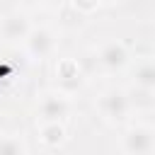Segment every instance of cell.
<instances>
[{"mask_svg":"<svg viewBox=\"0 0 155 155\" xmlns=\"http://www.w3.org/2000/svg\"><path fill=\"white\" fill-rule=\"evenodd\" d=\"M99 111L107 121L111 124H121L126 121V116L131 114V102H128V94L124 90H107L102 97H99Z\"/></svg>","mask_w":155,"mask_h":155,"instance_id":"cell-1","label":"cell"},{"mask_svg":"<svg viewBox=\"0 0 155 155\" xmlns=\"http://www.w3.org/2000/svg\"><path fill=\"white\" fill-rule=\"evenodd\" d=\"M39 119L41 124H61L70 114V102L61 92H46L39 99Z\"/></svg>","mask_w":155,"mask_h":155,"instance_id":"cell-2","label":"cell"},{"mask_svg":"<svg viewBox=\"0 0 155 155\" xmlns=\"http://www.w3.org/2000/svg\"><path fill=\"white\" fill-rule=\"evenodd\" d=\"M121 148L126 155H150L153 153V128L131 126L121 138Z\"/></svg>","mask_w":155,"mask_h":155,"instance_id":"cell-3","label":"cell"},{"mask_svg":"<svg viewBox=\"0 0 155 155\" xmlns=\"http://www.w3.org/2000/svg\"><path fill=\"white\" fill-rule=\"evenodd\" d=\"M128 48L121 44V41H107V44H102L99 46V51H97V61H99V65L107 70V73H119V70H124L126 65H128Z\"/></svg>","mask_w":155,"mask_h":155,"instance_id":"cell-4","label":"cell"},{"mask_svg":"<svg viewBox=\"0 0 155 155\" xmlns=\"http://www.w3.org/2000/svg\"><path fill=\"white\" fill-rule=\"evenodd\" d=\"M24 44H27V51L34 58H46L56 46V36H53L51 29L39 27V29H29V34L24 36Z\"/></svg>","mask_w":155,"mask_h":155,"instance_id":"cell-5","label":"cell"},{"mask_svg":"<svg viewBox=\"0 0 155 155\" xmlns=\"http://www.w3.org/2000/svg\"><path fill=\"white\" fill-rule=\"evenodd\" d=\"M29 22L24 15H7L2 17L0 22V34L7 39V41H24V36L29 34Z\"/></svg>","mask_w":155,"mask_h":155,"instance_id":"cell-6","label":"cell"},{"mask_svg":"<svg viewBox=\"0 0 155 155\" xmlns=\"http://www.w3.org/2000/svg\"><path fill=\"white\" fill-rule=\"evenodd\" d=\"M133 87L140 90H155V65L150 61H143L140 65H136L133 73Z\"/></svg>","mask_w":155,"mask_h":155,"instance_id":"cell-7","label":"cell"},{"mask_svg":"<svg viewBox=\"0 0 155 155\" xmlns=\"http://www.w3.org/2000/svg\"><path fill=\"white\" fill-rule=\"evenodd\" d=\"M65 138V131L61 124H41V140L48 145V148H56L61 145Z\"/></svg>","mask_w":155,"mask_h":155,"instance_id":"cell-8","label":"cell"},{"mask_svg":"<svg viewBox=\"0 0 155 155\" xmlns=\"http://www.w3.org/2000/svg\"><path fill=\"white\" fill-rule=\"evenodd\" d=\"M128 94V102H131V109H150L155 104L153 99V90H140V87H133Z\"/></svg>","mask_w":155,"mask_h":155,"instance_id":"cell-9","label":"cell"},{"mask_svg":"<svg viewBox=\"0 0 155 155\" xmlns=\"http://www.w3.org/2000/svg\"><path fill=\"white\" fill-rule=\"evenodd\" d=\"M56 73H58L63 85H80V70H78V65L73 61H61Z\"/></svg>","mask_w":155,"mask_h":155,"instance_id":"cell-10","label":"cell"},{"mask_svg":"<svg viewBox=\"0 0 155 155\" xmlns=\"http://www.w3.org/2000/svg\"><path fill=\"white\" fill-rule=\"evenodd\" d=\"M0 155H27V148L15 136H0Z\"/></svg>","mask_w":155,"mask_h":155,"instance_id":"cell-11","label":"cell"},{"mask_svg":"<svg viewBox=\"0 0 155 155\" xmlns=\"http://www.w3.org/2000/svg\"><path fill=\"white\" fill-rule=\"evenodd\" d=\"M73 2H75V7H78V10H82V12H90V10H94V7H97L102 0H73Z\"/></svg>","mask_w":155,"mask_h":155,"instance_id":"cell-12","label":"cell"},{"mask_svg":"<svg viewBox=\"0 0 155 155\" xmlns=\"http://www.w3.org/2000/svg\"><path fill=\"white\" fill-rule=\"evenodd\" d=\"M27 5H41V2H46V0H24Z\"/></svg>","mask_w":155,"mask_h":155,"instance_id":"cell-13","label":"cell"}]
</instances>
